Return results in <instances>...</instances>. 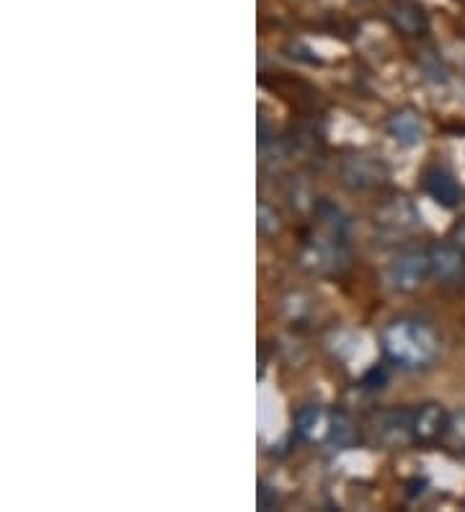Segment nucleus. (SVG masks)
Returning <instances> with one entry per match:
<instances>
[{"instance_id": "1", "label": "nucleus", "mask_w": 465, "mask_h": 512, "mask_svg": "<svg viewBox=\"0 0 465 512\" xmlns=\"http://www.w3.org/2000/svg\"><path fill=\"white\" fill-rule=\"evenodd\" d=\"M385 355L406 370L427 368L440 352V337L424 321L401 319L383 331Z\"/></svg>"}, {"instance_id": "2", "label": "nucleus", "mask_w": 465, "mask_h": 512, "mask_svg": "<svg viewBox=\"0 0 465 512\" xmlns=\"http://www.w3.org/2000/svg\"><path fill=\"white\" fill-rule=\"evenodd\" d=\"M427 277H432V264H429L427 249L403 251L391 267V282L403 293L422 288Z\"/></svg>"}, {"instance_id": "3", "label": "nucleus", "mask_w": 465, "mask_h": 512, "mask_svg": "<svg viewBox=\"0 0 465 512\" xmlns=\"http://www.w3.org/2000/svg\"><path fill=\"white\" fill-rule=\"evenodd\" d=\"M388 179L385 163L370 156H349L341 163V184L352 192H367L375 189Z\"/></svg>"}, {"instance_id": "4", "label": "nucleus", "mask_w": 465, "mask_h": 512, "mask_svg": "<svg viewBox=\"0 0 465 512\" xmlns=\"http://www.w3.org/2000/svg\"><path fill=\"white\" fill-rule=\"evenodd\" d=\"M429 264H432V277L440 282H450L465 269V251L458 244H440L429 246Z\"/></svg>"}, {"instance_id": "5", "label": "nucleus", "mask_w": 465, "mask_h": 512, "mask_svg": "<svg viewBox=\"0 0 465 512\" xmlns=\"http://www.w3.org/2000/svg\"><path fill=\"white\" fill-rule=\"evenodd\" d=\"M447 427H450V419L440 404H424L414 412V440L419 443H434L445 435Z\"/></svg>"}, {"instance_id": "6", "label": "nucleus", "mask_w": 465, "mask_h": 512, "mask_svg": "<svg viewBox=\"0 0 465 512\" xmlns=\"http://www.w3.org/2000/svg\"><path fill=\"white\" fill-rule=\"evenodd\" d=\"M414 412L416 409H393V412L380 414V438L391 445H403L414 440Z\"/></svg>"}, {"instance_id": "7", "label": "nucleus", "mask_w": 465, "mask_h": 512, "mask_svg": "<svg viewBox=\"0 0 465 512\" xmlns=\"http://www.w3.org/2000/svg\"><path fill=\"white\" fill-rule=\"evenodd\" d=\"M424 189L437 205L453 210L460 205V187L455 182V176L445 169H429L424 174Z\"/></svg>"}, {"instance_id": "8", "label": "nucleus", "mask_w": 465, "mask_h": 512, "mask_svg": "<svg viewBox=\"0 0 465 512\" xmlns=\"http://www.w3.org/2000/svg\"><path fill=\"white\" fill-rule=\"evenodd\" d=\"M331 419L326 414V409L318 404H305L298 414H295V430L303 440L308 443H316V440L329 438Z\"/></svg>"}, {"instance_id": "9", "label": "nucleus", "mask_w": 465, "mask_h": 512, "mask_svg": "<svg viewBox=\"0 0 465 512\" xmlns=\"http://www.w3.org/2000/svg\"><path fill=\"white\" fill-rule=\"evenodd\" d=\"M391 21L406 37H422L427 32V16L416 3H396L391 8Z\"/></svg>"}, {"instance_id": "10", "label": "nucleus", "mask_w": 465, "mask_h": 512, "mask_svg": "<svg viewBox=\"0 0 465 512\" xmlns=\"http://www.w3.org/2000/svg\"><path fill=\"white\" fill-rule=\"evenodd\" d=\"M388 132L403 145H419L424 140V125L419 114L398 112L388 119Z\"/></svg>"}, {"instance_id": "11", "label": "nucleus", "mask_w": 465, "mask_h": 512, "mask_svg": "<svg viewBox=\"0 0 465 512\" xmlns=\"http://www.w3.org/2000/svg\"><path fill=\"white\" fill-rule=\"evenodd\" d=\"M329 440L336 448H349V445L357 440V427H354V422L344 412H336L334 417H331Z\"/></svg>"}, {"instance_id": "12", "label": "nucleus", "mask_w": 465, "mask_h": 512, "mask_svg": "<svg viewBox=\"0 0 465 512\" xmlns=\"http://www.w3.org/2000/svg\"><path fill=\"white\" fill-rule=\"evenodd\" d=\"M259 228L261 233H267V236H272V233L279 228L277 213H272L267 205H259Z\"/></svg>"}, {"instance_id": "13", "label": "nucleus", "mask_w": 465, "mask_h": 512, "mask_svg": "<svg viewBox=\"0 0 465 512\" xmlns=\"http://www.w3.org/2000/svg\"><path fill=\"white\" fill-rule=\"evenodd\" d=\"M385 383H388V373H385V368H372L370 373L365 375V378H362V386L365 388H370V391H375V388H383Z\"/></svg>"}, {"instance_id": "14", "label": "nucleus", "mask_w": 465, "mask_h": 512, "mask_svg": "<svg viewBox=\"0 0 465 512\" xmlns=\"http://www.w3.org/2000/svg\"><path fill=\"white\" fill-rule=\"evenodd\" d=\"M277 507V492L267 484H259V510H272Z\"/></svg>"}]
</instances>
